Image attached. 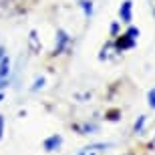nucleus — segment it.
I'll use <instances>...</instances> for the list:
<instances>
[{
	"mask_svg": "<svg viewBox=\"0 0 155 155\" xmlns=\"http://www.w3.org/2000/svg\"><path fill=\"white\" fill-rule=\"evenodd\" d=\"M61 145H63V137H61V135H51L48 139H45L42 147H45L46 151H57Z\"/></svg>",
	"mask_w": 155,
	"mask_h": 155,
	"instance_id": "f257e3e1",
	"label": "nucleus"
},
{
	"mask_svg": "<svg viewBox=\"0 0 155 155\" xmlns=\"http://www.w3.org/2000/svg\"><path fill=\"white\" fill-rule=\"evenodd\" d=\"M131 10H133V2L131 0H125L119 8V16L123 22H131Z\"/></svg>",
	"mask_w": 155,
	"mask_h": 155,
	"instance_id": "f03ea898",
	"label": "nucleus"
},
{
	"mask_svg": "<svg viewBox=\"0 0 155 155\" xmlns=\"http://www.w3.org/2000/svg\"><path fill=\"white\" fill-rule=\"evenodd\" d=\"M10 73V58H2V63H0V81H4Z\"/></svg>",
	"mask_w": 155,
	"mask_h": 155,
	"instance_id": "7ed1b4c3",
	"label": "nucleus"
},
{
	"mask_svg": "<svg viewBox=\"0 0 155 155\" xmlns=\"http://www.w3.org/2000/svg\"><path fill=\"white\" fill-rule=\"evenodd\" d=\"M133 45H135V40H133V38H129L127 35H123V36L119 38V42H117V46H119V51H123V48H131Z\"/></svg>",
	"mask_w": 155,
	"mask_h": 155,
	"instance_id": "20e7f679",
	"label": "nucleus"
},
{
	"mask_svg": "<svg viewBox=\"0 0 155 155\" xmlns=\"http://www.w3.org/2000/svg\"><path fill=\"white\" fill-rule=\"evenodd\" d=\"M67 40H69L67 32H64V30H58V45H57V48H54V52H61V51H63V46L67 45Z\"/></svg>",
	"mask_w": 155,
	"mask_h": 155,
	"instance_id": "39448f33",
	"label": "nucleus"
},
{
	"mask_svg": "<svg viewBox=\"0 0 155 155\" xmlns=\"http://www.w3.org/2000/svg\"><path fill=\"white\" fill-rule=\"evenodd\" d=\"M12 10V0H0V12H10Z\"/></svg>",
	"mask_w": 155,
	"mask_h": 155,
	"instance_id": "423d86ee",
	"label": "nucleus"
},
{
	"mask_svg": "<svg viewBox=\"0 0 155 155\" xmlns=\"http://www.w3.org/2000/svg\"><path fill=\"white\" fill-rule=\"evenodd\" d=\"M143 125H145V115H141L137 121H135V127H133L135 133H143Z\"/></svg>",
	"mask_w": 155,
	"mask_h": 155,
	"instance_id": "0eeeda50",
	"label": "nucleus"
},
{
	"mask_svg": "<svg viewBox=\"0 0 155 155\" xmlns=\"http://www.w3.org/2000/svg\"><path fill=\"white\" fill-rule=\"evenodd\" d=\"M127 36H129V38H133V40H135V38H137V36H139V28H133V26H131V28L127 30Z\"/></svg>",
	"mask_w": 155,
	"mask_h": 155,
	"instance_id": "6e6552de",
	"label": "nucleus"
},
{
	"mask_svg": "<svg viewBox=\"0 0 155 155\" xmlns=\"http://www.w3.org/2000/svg\"><path fill=\"white\" fill-rule=\"evenodd\" d=\"M147 99H149V107H151V109H155V89H153V91H149Z\"/></svg>",
	"mask_w": 155,
	"mask_h": 155,
	"instance_id": "1a4fd4ad",
	"label": "nucleus"
},
{
	"mask_svg": "<svg viewBox=\"0 0 155 155\" xmlns=\"http://www.w3.org/2000/svg\"><path fill=\"white\" fill-rule=\"evenodd\" d=\"M42 85H45V79L40 77V79H36V81H35V85H32V91H36V89H40Z\"/></svg>",
	"mask_w": 155,
	"mask_h": 155,
	"instance_id": "9d476101",
	"label": "nucleus"
},
{
	"mask_svg": "<svg viewBox=\"0 0 155 155\" xmlns=\"http://www.w3.org/2000/svg\"><path fill=\"white\" fill-rule=\"evenodd\" d=\"M30 45H32V48L36 51V32H35V30L30 32Z\"/></svg>",
	"mask_w": 155,
	"mask_h": 155,
	"instance_id": "9b49d317",
	"label": "nucleus"
},
{
	"mask_svg": "<svg viewBox=\"0 0 155 155\" xmlns=\"http://www.w3.org/2000/svg\"><path fill=\"white\" fill-rule=\"evenodd\" d=\"M83 8H85V12H87V14H91V0H89V2L85 0V2H83Z\"/></svg>",
	"mask_w": 155,
	"mask_h": 155,
	"instance_id": "f8f14e48",
	"label": "nucleus"
},
{
	"mask_svg": "<svg viewBox=\"0 0 155 155\" xmlns=\"http://www.w3.org/2000/svg\"><path fill=\"white\" fill-rule=\"evenodd\" d=\"M2 135H4V117L0 115V139H2Z\"/></svg>",
	"mask_w": 155,
	"mask_h": 155,
	"instance_id": "ddd939ff",
	"label": "nucleus"
},
{
	"mask_svg": "<svg viewBox=\"0 0 155 155\" xmlns=\"http://www.w3.org/2000/svg\"><path fill=\"white\" fill-rule=\"evenodd\" d=\"M6 54H4V46H0V63H2V58H4Z\"/></svg>",
	"mask_w": 155,
	"mask_h": 155,
	"instance_id": "4468645a",
	"label": "nucleus"
},
{
	"mask_svg": "<svg viewBox=\"0 0 155 155\" xmlns=\"http://www.w3.org/2000/svg\"><path fill=\"white\" fill-rule=\"evenodd\" d=\"M151 10H153V18H155V0H151Z\"/></svg>",
	"mask_w": 155,
	"mask_h": 155,
	"instance_id": "2eb2a0df",
	"label": "nucleus"
},
{
	"mask_svg": "<svg viewBox=\"0 0 155 155\" xmlns=\"http://www.w3.org/2000/svg\"><path fill=\"white\" fill-rule=\"evenodd\" d=\"M153 141H155V139H153Z\"/></svg>",
	"mask_w": 155,
	"mask_h": 155,
	"instance_id": "dca6fc26",
	"label": "nucleus"
}]
</instances>
